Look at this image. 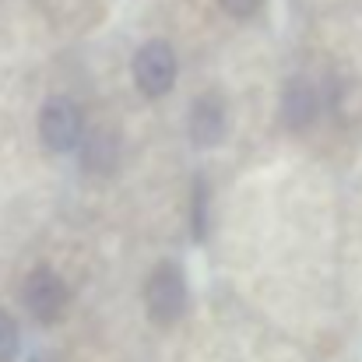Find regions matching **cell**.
<instances>
[{"label": "cell", "mask_w": 362, "mask_h": 362, "mask_svg": "<svg viewBox=\"0 0 362 362\" xmlns=\"http://www.w3.org/2000/svg\"><path fill=\"white\" fill-rule=\"evenodd\" d=\"M144 299H148V317L155 324H176L183 317V310H187V281H183V274H180V267L173 260H165V264H158L151 271Z\"/></svg>", "instance_id": "obj_1"}, {"label": "cell", "mask_w": 362, "mask_h": 362, "mask_svg": "<svg viewBox=\"0 0 362 362\" xmlns=\"http://www.w3.org/2000/svg\"><path fill=\"white\" fill-rule=\"evenodd\" d=\"M39 134L49 151H71L81 141V110L64 95L49 99L39 113Z\"/></svg>", "instance_id": "obj_2"}, {"label": "cell", "mask_w": 362, "mask_h": 362, "mask_svg": "<svg viewBox=\"0 0 362 362\" xmlns=\"http://www.w3.org/2000/svg\"><path fill=\"white\" fill-rule=\"evenodd\" d=\"M25 306L39 324H53L67 310V285L60 281V274L49 267H35L25 281Z\"/></svg>", "instance_id": "obj_3"}, {"label": "cell", "mask_w": 362, "mask_h": 362, "mask_svg": "<svg viewBox=\"0 0 362 362\" xmlns=\"http://www.w3.org/2000/svg\"><path fill=\"white\" fill-rule=\"evenodd\" d=\"M134 78H137V88L148 95V99H158L173 88L176 81V57L165 42H148L137 60H134Z\"/></svg>", "instance_id": "obj_4"}, {"label": "cell", "mask_w": 362, "mask_h": 362, "mask_svg": "<svg viewBox=\"0 0 362 362\" xmlns=\"http://www.w3.org/2000/svg\"><path fill=\"white\" fill-rule=\"evenodd\" d=\"M226 103L218 95H201L190 113V137L201 148H215L226 137Z\"/></svg>", "instance_id": "obj_5"}, {"label": "cell", "mask_w": 362, "mask_h": 362, "mask_svg": "<svg viewBox=\"0 0 362 362\" xmlns=\"http://www.w3.org/2000/svg\"><path fill=\"white\" fill-rule=\"evenodd\" d=\"M281 113H285V123L292 130H306L310 123L317 120L320 113V99H317V88L310 81H292L285 88V103H281Z\"/></svg>", "instance_id": "obj_6"}, {"label": "cell", "mask_w": 362, "mask_h": 362, "mask_svg": "<svg viewBox=\"0 0 362 362\" xmlns=\"http://www.w3.org/2000/svg\"><path fill=\"white\" fill-rule=\"evenodd\" d=\"M120 158V141L113 130H92L85 148H81V162L88 173H113Z\"/></svg>", "instance_id": "obj_7"}, {"label": "cell", "mask_w": 362, "mask_h": 362, "mask_svg": "<svg viewBox=\"0 0 362 362\" xmlns=\"http://www.w3.org/2000/svg\"><path fill=\"white\" fill-rule=\"evenodd\" d=\"M190 222H194V236L204 240L208 236V183L197 176L194 183V208H190Z\"/></svg>", "instance_id": "obj_8"}, {"label": "cell", "mask_w": 362, "mask_h": 362, "mask_svg": "<svg viewBox=\"0 0 362 362\" xmlns=\"http://www.w3.org/2000/svg\"><path fill=\"white\" fill-rule=\"evenodd\" d=\"M18 356V327L7 313H0V362H11Z\"/></svg>", "instance_id": "obj_9"}, {"label": "cell", "mask_w": 362, "mask_h": 362, "mask_svg": "<svg viewBox=\"0 0 362 362\" xmlns=\"http://www.w3.org/2000/svg\"><path fill=\"white\" fill-rule=\"evenodd\" d=\"M222 7H226L233 18H250V14L260 7V0H222Z\"/></svg>", "instance_id": "obj_10"}, {"label": "cell", "mask_w": 362, "mask_h": 362, "mask_svg": "<svg viewBox=\"0 0 362 362\" xmlns=\"http://www.w3.org/2000/svg\"><path fill=\"white\" fill-rule=\"evenodd\" d=\"M32 362H39V359H32Z\"/></svg>", "instance_id": "obj_11"}]
</instances>
